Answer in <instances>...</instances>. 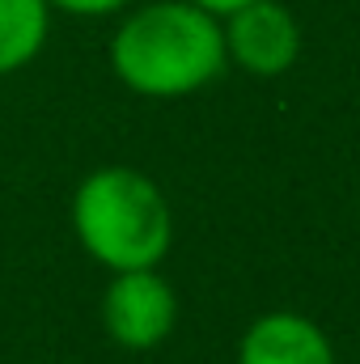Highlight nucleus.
I'll list each match as a JSON object with an SVG mask.
<instances>
[{"label":"nucleus","instance_id":"f257e3e1","mask_svg":"<svg viewBox=\"0 0 360 364\" xmlns=\"http://www.w3.org/2000/svg\"><path fill=\"white\" fill-rule=\"evenodd\" d=\"M221 17L191 0H153L123 17L110 38L115 77L140 97H186L225 73Z\"/></svg>","mask_w":360,"mask_h":364},{"label":"nucleus","instance_id":"f03ea898","mask_svg":"<svg viewBox=\"0 0 360 364\" xmlns=\"http://www.w3.org/2000/svg\"><path fill=\"white\" fill-rule=\"evenodd\" d=\"M73 229L85 255L110 272L157 267L174 242V216L162 186L127 166H102L77 186Z\"/></svg>","mask_w":360,"mask_h":364},{"label":"nucleus","instance_id":"7ed1b4c3","mask_svg":"<svg viewBox=\"0 0 360 364\" xmlns=\"http://www.w3.org/2000/svg\"><path fill=\"white\" fill-rule=\"evenodd\" d=\"M102 322L110 331L115 343L132 348V352H149L157 343H166V335L179 322V301L174 288L153 272H115L102 296Z\"/></svg>","mask_w":360,"mask_h":364},{"label":"nucleus","instance_id":"20e7f679","mask_svg":"<svg viewBox=\"0 0 360 364\" xmlns=\"http://www.w3.org/2000/svg\"><path fill=\"white\" fill-rule=\"evenodd\" d=\"M225 55L250 77H284L301 55V26L280 0H250L221 21Z\"/></svg>","mask_w":360,"mask_h":364},{"label":"nucleus","instance_id":"39448f33","mask_svg":"<svg viewBox=\"0 0 360 364\" xmlns=\"http://www.w3.org/2000/svg\"><path fill=\"white\" fill-rule=\"evenodd\" d=\"M238 364H335V348L301 314H263L242 335Z\"/></svg>","mask_w":360,"mask_h":364},{"label":"nucleus","instance_id":"423d86ee","mask_svg":"<svg viewBox=\"0 0 360 364\" xmlns=\"http://www.w3.org/2000/svg\"><path fill=\"white\" fill-rule=\"evenodd\" d=\"M51 26V4L47 0H0V77L26 68Z\"/></svg>","mask_w":360,"mask_h":364},{"label":"nucleus","instance_id":"0eeeda50","mask_svg":"<svg viewBox=\"0 0 360 364\" xmlns=\"http://www.w3.org/2000/svg\"><path fill=\"white\" fill-rule=\"evenodd\" d=\"M47 4L60 13H73V17H106V13L127 9L132 0H47Z\"/></svg>","mask_w":360,"mask_h":364},{"label":"nucleus","instance_id":"6e6552de","mask_svg":"<svg viewBox=\"0 0 360 364\" xmlns=\"http://www.w3.org/2000/svg\"><path fill=\"white\" fill-rule=\"evenodd\" d=\"M191 4H199V9H208L212 17H229V13H238L242 4H250V0H191Z\"/></svg>","mask_w":360,"mask_h":364},{"label":"nucleus","instance_id":"1a4fd4ad","mask_svg":"<svg viewBox=\"0 0 360 364\" xmlns=\"http://www.w3.org/2000/svg\"><path fill=\"white\" fill-rule=\"evenodd\" d=\"M356 216H360V199H356Z\"/></svg>","mask_w":360,"mask_h":364}]
</instances>
